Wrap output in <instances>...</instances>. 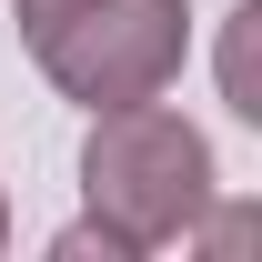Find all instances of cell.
Wrapping results in <instances>:
<instances>
[{"instance_id": "6da1fadb", "label": "cell", "mask_w": 262, "mask_h": 262, "mask_svg": "<svg viewBox=\"0 0 262 262\" xmlns=\"http://www.w3.org/2000/svg\"><path fill=\"white\" fill-rule=\"evenodd\" d=\"M81 192H91V232L111 252H162L212 212V141H202L182 111L162 101H121V111H91V141H81Z\"/></svg>"}, {"instance_id": "7a4b0ae2", "label": "cell", "mask_w": 262, "mask_h": 262, "mask_svg": "<svg viewBox=\"0 0 262 262\" xmlns=\"http://www.w3.org/2000/svg\"><path fill=\"white\" fill-rule=\"evenodd\" d=\"M20 40L81 111L162 101L192 51V0H20Z\"/></svg>"}, {"instance_id": "3957f363", "label": "cell", "mask_w": 262, "mask_h": 262, "mask_svg": "<svg viewBox=\"0 0 262 262\" xmlns=\"http://www.w3.org/2000/svg\"><path fill=\"white\" fill-rule=\"evenodd\" d=\"M0 242H10V212H0Z\"/></svg>"}]
</instances>
